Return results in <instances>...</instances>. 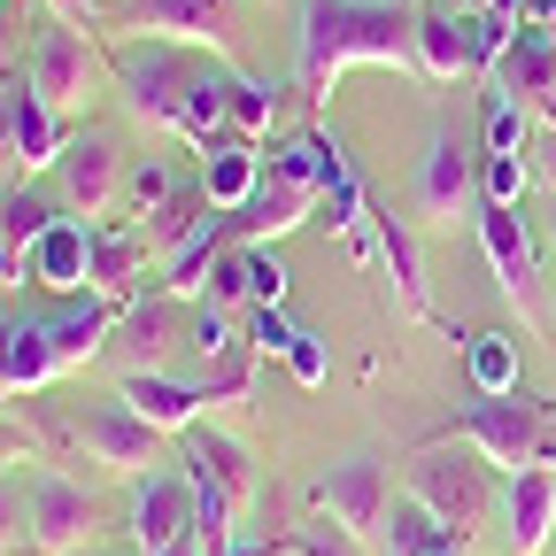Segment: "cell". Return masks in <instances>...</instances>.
Returning <instances> with one entry per match:
<instances>
[{"label":"cell","instance_id":"19","mask_svg":"<svg viewBox=\"0 0 556 556\" xmlns=\"http://www.w3.org/2000/svg\"><path fill=\"white\" fill-rule=\"evenodd\" d=\"M116 402H131L155 433H186V426H201V417H208L201 379L186 387V379H170V371H139V364H131V371H116Z\"/></svg>","mask_w":556,"mask_h":556},{"label":"cell","instance_id":"22","mask_svg":"<svg viewBox=\"0 0 556 556\" xmlns=\"http://www.w3.org/2000/svg\"><path fill=\"white\" fill-rule=\"evenodd\" d=\"M178 294H139L131 309H116V340H124V356L139 364V371H163V356L178 348ZM124 364V371H131Z\"/></svg>","mask_w":556,"mask_h":556},{"label":"cell","instance_id":"46","mask_svg":"<svg viewBox=\"0 0 556 556\" xmlns=\"http://www.w3.org/2000/svg\"><path fill=\"white\" fill-rule=\"evenodd\" d=\"M163 556H208V548H201V541H178V548H163Z\"/></svg>","mask_w":556,"mask_h":556},{"label":"cell","instance_id":"39","mask_svg":"<svg viewBox=\"0 0 556 556\" xmlns=\"http://www.w3.org/2000/svg\"><path fill=\"white\" fill-rule=\"evenodd\" d=\"M16 541H31V495H24L9 471H0V556H9Z\"/></svg>","mask_w":556,"mask_h":556},{"label":"cell","instance_id":"23","mask_svg":"<svg viewBox=\"0 0 556 556\" xmlns=\"http://www.w3.org/2000/svg\"><path fill=\"white\" fill-rule=\"evenodd\" d=\"M495 86L518 93L526 109H541V93L556 86V24H518L510 54L495 62Z\"/></svg>","mask_w":556,"mask_h":556},{"label":"cell","instance_id":"12","mask_svg":"<svg viewBox=\"0 0 556 556\" xmlns=\"http://www.w3.org/2000/svg\"><path fill=\"white\" fill-rule=\"evenodd\" d=\"M24 86H31L54 116H86V101H93V86H101V47H93V31H78V24H47V31L31 39Z\"/></svg>","mask_w":556,"mask_h":556},{"label":"cell","instance_id":"33","mask_svg":"<svg viewBox=\"0 0 556 556\" xmlns=\"http://www.w3.org/2000/svg\"><path fill=\"white\" fill-rule=\"evenodd\" d=\"M526 193H533V163H526V155H479V201L518 208Z\"/></svg>","mask_w":556,"mask_h":556},{"label":"cell","instance_id":"27","mask_svg":"<svg viewBox=\"0 0 556 556\" xmlns=\"http://www.w3.org/2000/svg\"><path fill=\"white\" fill-rule=\"evenodd\" d=\"M533 109L518 101V93H503L495 78H486V93H479V139H486V155H526L533 148Z\"/></svg>","mask_w":556,"mask_h":556},{"label":"cell","instance_id":"16","mask_svg":"<svg viewBox=\"0 0 556 556\" xmlns=\"http://www.w3.org/2000/svg\"><path fill=\"white\" fill-rule=\"evenodd\" d=\"M148 263H155V248H148V232H139L131 217H124V225H93V270H86V294L131 309L139 287H148Z\"/></svg>","mask_w":556,"mask_h":556},{"label":"cell","instance_id":"3","mask_svg":"<svg viewBox=\"0 0 556 556\" xmlns=\"http://www.w3.org/2000/svg\"><path fill=\"white\" fill-rule=\"evenodd\" d=\"M24 402H31V441H39V448H78V456L101 464L109 479H139V471L163 464V433H155L131 402H116V394L93 402L86 417H70V426H62L39 394H24Z\"/></svg>","mask_w":556,"mask_h":556},{"label":"cell","instance_id":"42","mask_svg":"<svg viewBox=\"0 0 556 556\" xmlns=\"http://www.w3.org/2000/svg\"><path fill=\"white\" fill-rule=\"evenodd\" d=\"M526 163H533V178H541V186H556V131H533Z\"/></svg>","mask_w":556,"mask_h":556},{"label":"cell","instance_id":"45","mask_svg":"<svg viewBox=\"0 0 556 556\" xmlns=\"http://www.w3.org/2000/svg\"><path fill=\"white\" fill-rule=\"evenodd\" d=\"M533 116H541V124H548V131H556V86H548V93H541V109H533Z\"/></svg>","mask_w":556,"mask_h":556},{"label":"cell","instance_id":"21","mask_svg":"<svg viewBox=\"0 0 556 556\" xmlns=\"http://www.w3.org/2000/svg\"><path fill=\"white\" fill-rule=\"evenodd\" d=\"M109 340H116V302H101V294H70V302L47 317V348H54L62 371H86Z\"/></svg>","mask_w":556,"mask_h":556},{"label":"cell","instance_id":"35","mask_svg":"<svg viewBox=\"0 0 556 556\" xmlns=\"http://www.w3.org/2000/svg\"><path fill=\"white\" fill-rule=\"evenodd\" d=\"M186 348H193V356H201V364H217V356H225V348H240V340H232V317H225L217 302H201V309L186 317Z\"/></svg>","mask_w":556,"mask_h":556},{"label":"cell","instance_id":"24","mask_svg":"<svg viewBox=\"0 0 556 556\" xmlns=\"http://www.w3.org/2000/svg\"><path fill=\"white\" fill-rule=\"evenodd\" d=\"M86 270H93V225H78V217H62L31 248V278L47 294H86Z\"/></svg>","mask_w":556,"mask_h":556},{"label":"cell","instance_id":"17","mask_svg":"<svg viewBox=\"0 0 556 556\" xmlns=\"http://www.w3.org/2000/svg\"><path fill=\"white\" fill-rule=\"evenodd\" d=\"M371 225H379V263H387V278H394L402 317L441 325V309H433V278H426V248H417V225L394 217V208H379V201H371Z\"/></svg>","mask_w":556,"mask_h":556},{"label":"cell","instance_id":"38","mask_svg":"<svg viewBox=\"0 0 556 556\" xmlns=\"http://www.w3.org/2000/svg\"><path fill=\"white\" fill-rule=\"evenodd\" d=\"M0 178L24 186V124H16V86H0Z\"/></svg>","mask_w":556,"mask_h":556},{"label":"cell","instance_id":"40","mask_svg":"<svg viewBox=\"0 0 556 556\" xmlns=\"http://www.w3.org/2000/svg\"><path fill=\"white\" fill-rule=\"evenodd\" d=\"M248 278H255V302H263V309H278V302H287V287H294V270L278 263L270 248H248Z\"/></svg>","mask_w":556,"mask_h":556},{"label":"cell","instance_id":"34","mask_svg":"<svg viewBox=\"0 0 556 556\" xmlns=\"http://www.w3.org/2000/svg\"><path fill=\"white\" fill-rule=\"evenodd\" d=\"M178 201V178L163 170V163H131V178H124V208H131V225H148L155 208H170Z\"/></svg>","mask_w":556,"mask_h":556},{"label":"cell","instance_id":"50","mask_svg":"<svg viewBox=\"0 0 556 556\" xmlns=\"http://www.w3.org/2000/svg\"><path fill=\"white\" fill-rule=\"evenodd\" d=\"M471 9H479V0H471Z\"/></svg>","mask_w":556,"mask_h":556},{"label":"cell","instance_id":"25","mask_svg":"<svg viewBox=\"0 0 556 556\" xmlns=\"http://www.w3.org/2000/svg\"><path fill=\"white\" fill-rule=\"evenodd\" d=\"M263 186V148H248V139H217V148L201 155V193L208 208H248Z\"/></svg>","mask_w":556,"mask_h":556},{"label":"cell","instance_id":"9","mask_svg":"<svg viewBox=\"0 0 556 556\" xmlns=\"http://www.w3.org/2000/svg\"><path fill=\"white\" fill-rule=\"evenodd\" d=\"M317 510L379 556V548H387V518H394V471H387V456L364 448V456L325 464V471H317Z\"/></svg>","mask_w":556,"mask_h":556},{"label":"cell","instance_id":"26","mask_svg":"<svg viewBox=\"0 0 556 556\" xmlns=\"http://www.w3.org/2000/svg\"><path fill=\"white\" fill-rule=\"evenodd\" d=\"M62 217H70V208H62V193H39L31 178L0 193V240H9V248H24V255H31V248H39V240H47Z\"/></svg>","mask_w":556,"mask_h":556},{"label":"cell","instance_id":"47","mask_svg":"<svg viewBox=\"0 0 556 556\" xmlns=\"http://www.w3.org/2000/svg\"><path fill=\"white\" fill-rule=\"evenodd\" d=\"M441 556H471V541H464V548H441Z\"/></svg>","mask_w":556,"mask_h":556},{"label":"cell","instance_id":"28","mask_svg":"<svg viewBox=\"0 0 556 556\" xmlns=\"http://www.w3.org/2000/svg\"><path fill=\"white\" fill-rule=\"evenodd\" d=\"M441 548H464V533H448L426 503H394V518H387V548L379 556H441Z\"/></svg>","mask_w":556,"mask_h":556},{"label":"cell","instance_id":"15","mask_svg":"<svg viewBox=\"0 0 556 556\" xmlns=\"http://www.w3.org/2000/svg\"><path fill=\"white\" fill-rule=\"evenodd\" d=\"M54 193H62V208L70 217H109L116 208V193H124V155H116V139L109 131H78L70 139V155L54 163Z\"/></svg>","mask_w":556,"mask_h":556},{"label":"cell","instance_id":"30","mask_svg":"<svg viewBox=\"0 0 556 556\" xmlns=\"http://www.w3.org/2000/svg\"><path fill=\"white\" fill-rule=\"evenodd\" d=\"M278 109H287V93H278L270 78H232V139H248V148H263V139L278 131Z\"/></svg>","mask_w":556,"mask_h":556},{"label":"cell","instance_id":"6","mask_svg":"<svg viewBox=\"0 0 556 556\" xmlns=\"http://www.w3.org/2000/svg\"><path fill=\"white\" fill-rule=\"evenodd\" d=\"M193 70H201V62H186V54H178V47H163V39H131V47H116V54H109V78H116L124 109H131L139 124L178 131L186 148H193V116H186Z\"/></svg>","mask_w":556,"mask_h":556},{"label":"cell","instance_id":"41","mask_svg":"<svg viewBox=\"0 0 556 556\" xmlns=\"http://www.w3.org/2000/svg\"><path fill=\"white\" fill-rule=\"evenodd\" d=\"M287 371H294V387H325V379H332V356H325V340H317V332H302V340H294Z\"/></svg>","mask_w":556,"mask_h":556},{"label":"cell","instance_id":"11","mask_svg":"<svg viewBox=\"0 0 556 556\" xmlns=\"http://www.w3.org/2000/svg\"><path fill=\"white\" fill-rule=\"evenodd\" d=\"M109 31L163 39V47H208L217 62H232V0H116Z\"/></svg>","mask_w":556,"mask_h":556},{"label":"cell","instance_id":"43","mask_svg":"<svg viewBox=\"0 0 556 556\" xmlns=\"http://www.w3.org/2000/svg\"><path fill=\"white\" fill-rule=\"evenodd\" d=\"M217 556H278V541H255V533H232Z\"/></svg>","mask_w":556,"mask_h":556},{"label":"cell","instance_id":"29","mask_svg":"<svg viewBox=\"0 0 556 556\" xmlns=\"http://www.w3.org/2000/svg\"><path fill=\"white\" fill-rule=\"evenodd\" d=\"M464 371H471V387L479 394H518V340L510 332H471V348H464Z\"/></svg>","mask_w":556,"mask_h":556},{"label":"cell","instance_id":"36","mask_svg":"<svg viewBox=\"0 0 556 556\" xmlns=\"http://www.w3.org/2000/svg\"><path fill=\"white\" fill-rule=\"evenodd\" d=\"M294 340H302V325H287V317H278V309H248V348H255V356H278V364H287L294 356Z\"/></svg>","mask_w":556,"mask_h":556},{"label":"cell","instance_id":"4","mask_svg":"<svg viewBox=\"0 0 556 556\" xmlns=\"http://www.w3.org/2000/svg\"><path fill=\"white\" fill-rule=\"evenodd\" d=\"M518 24H495L471 0H426L417 9V78L456 86V78H495V62L510 54Z\"/></svg>","mask_w":556,"mask_h":556},{"label":"cell","instance_id":"13","mask_svg":"<svg viewBox=\"0 0 556 556\" xmlns=\"http://www.w3.org/2000/svg\"><path fill=\"white\" fill-rule=\"evenodd\" d=\"M178 441H186L178 464L193 471V495H201V503H225L232 518H248V510H255V486H263V479H255V456H248L232 433H217V426H186Z\"/></svg>","mask_w":556,"mask_h":556},{"label":"cell","instance_id":"32","mask_svg":"<svg viewBox=\"0 0 556 556\" xmlns=\"http://www.w3.org/2000/svg\"><path fill=\"white\" fill-rule=\"evenodd\" d=\"M278 556H371V548L356 533H340L332 518H302V526L278 533Z\"/></svg>","mask_w":556,"mask_h":556},{"label":"cell","instance_id":"1","mask_svg":"<svg viewBox=\"0 0 556 556\" xmlns=\"http://www.w3.org/2000/svg\"><path fill=\"white\" fill-rule=\"evenodd\" d=\"M356 62L402 70L417 78V9L402 0H302V31H294V93L309 109L332 101V86Z\"/></svg>","mask_w":556,"mask_h":556},{"label":"cell","instance_id":"7","mask_svg":"<svg viewBox=\"0 0 556 556\" xmlns=\"http://www.w3.org/2000/svg\"><path fill=\"white\" fill-rule=\"evenodd\" d=\"M479 248H486V270L495 287L518 302V325L526 332H548V255H541V232L503 201H479Z\"/></svg>","mask_w":556,"mask_h":556},{"label":"cell","instance_id":"37","mask_svg":"<svg viewBox=\"0 0 556 556\" xmlns=\"http://www.w3.org/2000/svg\"><path fill=\"white\" fill-rule=\"evenodd\" d=\"M24 9L16 0H0V86H24Z\"/></svg>","mask_w":556,"mask_h":556},{"label":"cell","instance_id":"18","mask_svg":"<svg viewBox=\"0 0 556 556\" xmlns=\"http://www.w3.org/2000/svg\"><path fill=\"white\" fill-rule=\"evenodd\" d=\"M503 541H510V556H541L556 541V464L510 471V486H503Z\"/></svg>","mask_w":556,"mask_h":556},{"label":"cell","instance_id":"2","mask_svg":"<svg viewBox=\"0 0 556 556\" xmlns=\"http://www.w3.org/2000/svg\"><path fill=\"white\" fill-rule=\"evenodd\" d=\"M426 441H456V448H471V456H486L503 479L510 471H533V464H556V402H541V394H479L471 409H456L441 433H426Z\"/></svg>","mask_w":556,"mask_h":556},{"label":"cell","instance_id":"8","mask_svg":"<svg viewBox=\"0 0 556 556\" xmlns=\"http://www.w3.org/2000/svg\"><path fill=\"white\" fill-rule=\"evenodd\" d=\"M409 201H417V225H433V232H456L464 217H479V155H471V139L448 116L426 131V155H417Z\"/></svg>","mask_w":556,"mask_h":556},{"label":"cell","instance_id":"48","mask_svg":"<svg viewBox=\"0 0 556 556\" xmlns=\"http://www.w3.org/2000/svg\"><path fill=\"white\" fill-rule=\"evenodd\" d=\"M548 24H556V0H548Z\"/></svg>","mask_w":556,"mask_h":556},{"label":"cell","instance_id":"10","mask_svg":"<svg viewBox=\"0 0 556 556\" xmlns=\"http://www.w3.org/2000/svg\"><path fill=\"white\" fill-rule=\"evenodd\" d=\"M124 533L139 556H163L178 541L201 533V495H193V471L186 464H155L131 479V503H124Z\"/></svg>","mask_w":556,"mask_h":556},{"label":"cell","instance_id":"44","mask_svg":"<svg viewBox=\"0 0 556 556\" xmlns=\"http://www.w3.org/2000/svg\"><path fill=\"white\" fill-rule=\"evenodd\" d=\"M541 255H548V278H556V208L541 217Z\"/></svg>","mask_w":556,"mask_h":556},{"label":"cell","instance_id":"31","mask_svg":"<svg viewBox=\"0 0 556 556\" xmlns=\"http://www.w3.org/2000/svg\"><path fill=\"white\" fill-rule=\"evenodd\" d=\"M193 302H217V309H240V302H255L248 248H225V255H208V270H201V294H193Z\"/></svg>","mask_w":556,"mask_h":556},{"label":"cell","instance_id":"14","mask_svg":"<svg viewBox=\"0 0 556 556\" xmlns=\"http://www.w3.org/2000/svg\"><path fill=\"white\" fill-rule=\"evenodd\" d=\"M24 495H31V548H39V556H86L101 510H93V495H86L78 479L39 464V471L24 479Z\"/></svg>","mask_w":556,"mask_h":556},{"label":"cell","instance_id":"20","mask_svg":"<svg viewBox=\"0 0 556 556\" xmlns=\"http://www.w3.org/2000/svg\"><path fill=\"white\" fill-rule=\"evenodd\" d=\"M62 379L54 348H47V317H0V394L24 402V394H47Z\"/></svg>","mask_w":556,"mask_h":556},{"label":"cell","instance_id":"5","mask_svg":"<svg viewBox=\"0 0 556 556\" xmlns=\"http://www.w3.org/2000/svg\"><path fill=\"white\" fill-rule=\"evenodd\" d=\"M402 486H409V503H426V510H433L448 533H464V541L503 510L495 464H486V456H464L456 441H417V448H409Z\"/></svg>","mask_w":556,"mask_h":556},{"label":"cell","instance_id":"49","mask_svg":"<svg viewBox=\"0 0 556 556\" xmlns=\"http://www.w3.org/2000/svg\"><path fill=\"white\" fill-rule=\"evenodd\" d=\"M0 409H9V394H0Z\"/></svg>","mask_w":556,"mask_h":556}]
</instances>
